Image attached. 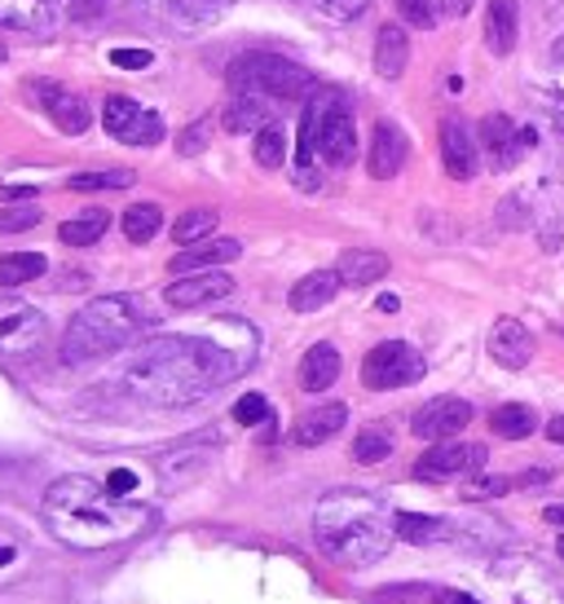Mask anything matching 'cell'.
<instances>
[{"label":"cell","mask_w":564,"mask_h":604,"mask_svg":"<svg viewBox=\"0 0 564 604\" xmlns=\"http://www.w3.org/2000/svg\"><path fill=\"white\" fill-rule=\"evenodd\" d=\"M229 85H234V93H251L260 102H296V98L314 93V76L301 63L282 58V54H242V58H234Z\"/></svg>","instance_id":"5"},{"label":"cell","mask_w":564,"mask_h":604,"mask_svg":"<svg viewBox=\"0 0 564 604\" xmlns=\"http://www.w3.org/2000/svg\"><path fill=\"white\" fill-rule=\"evenodd\" d=\"M467 424H472V402H463V398H432L428 406L415 411L410 433L419 441H454Z\"/></svg>","instance_id":"10"},{"label":"cell","mask_w":564,"mask_h":604,"mask_svg":"<svg viewBox=\"0 0 564 604\" xmlns=\"http://www.w3.org/2000/svg\"><path fill=\"white\" fill-rule=\"evenodd\" d=\"M555 551H560V556H564V538H560V543H555Z\"/></svg>","instance_id":"55"},{"label":"cell","mask_w":564,"mask_h":604,"mask_svg":"<svg viewBox=\"0 0 564 604\" xmlns=\"http://www.w3.org/2000/svg\"><path fill=\"white\" fill-rule=\"evenodd\" d=\"M481 142H485V150L494 155V168H511V164L520 159V146H533V133H529V128L516 133L507 115H485V120H481Z\"/></svg>","instance_id":"18"},{"label":"cell","mask_w":564,"mask_h":604,"mask_svg":"<svg viewBox=\"0 0 564 604\" xmlns=\"http://www.w3.org/2000/svg\"><path fill=\"white\" fill-rule=\"evenodd\" d=\"M397 538H406L415 547H428V543L450 538V525L437 521V516H424V512H397Z\"/></svg>","instance_id":"28"},{"label":"cell","mask_w":564,"mask_h":604,"mask_svg":"<svg viewBox=\"0 0 564 604\" xmlns=\"http://www.w3.org/2000/svg\"><path fill=\"white\" fill-rule=\"evenodd\" d=\"M163 137V120L155 115V111H142L133 124H128V133L120 137V142H128V146H155Z\"/></svg>","instance_id":"38"},{"label":"cell","mask_w":564,"mask_h":604,"mask_svg":"<svg viewBox=\"0 0 564 604\" xmlns=\"http://www.w3.org/2000/svg\"><path fill=\"white\" fill-rule=\"evenodd\" d=\"M314 538L336 564H375L397 538V516L366 490H331L314 512Z\"/></svg>","instance_id":"3"},{"label":"cell","mask_w":564,"mask_h":604,"mask_svg":"<svg viewBox=\"0 0 564 604\" xmlns=\"http://www.w3.org/2000/svg\"><path fill=\"white\" fill-rule=\"evenodd\" d=\"M445 5H450V10L463 19V14H472V5H476V0H445Z\"/></svg>","instance_id":"50"},{"label":"cell","mask_w":564,"mask_h":604,"mask_svg":"<svg viewBox=\"0 0 564 604\" xmlns=\"http://www.w3.org/2000/svg\"><path fill=\"white\" fill-rule=\"evenodd\" d=\"M520 36V19H516V0H489L485 10V45L494 58H507L516 49Z\"/></svg>","instance_id":"21"},{"label":"cell","mask_w":564,"mask_h":604,"mask_svg":"<svg viewBox=\"0 0 564 604\" xmlns=\"http://www.w3.org/2000/svg\"><path fill=\"white\" fill-rule=\"evenodd\" d=\"M441 164L454 181H467L476 172V142H472V133L459 115L441 120Z\"/></svg>","instance_id":"15"},{"label":"cell","mask_w":564,"mask_h":604,"mask_svg":"<svg viewBox=\"0 0 564 604\" xmlns=\"http://www.w3.org/2000/svg\"><path fill=\"white\" fill-rule=\"evenodd\" d=\"M0 63H5V49H0Z\"/></svg>","instance_id":"56"},{"label":"cell","mask_w":564,"mask_h":604,"mask_svg":"<svg viewBox=\"0 0 564 604\" xmlns=\"http://www.w3.org/2000/svg\"><path fill=\"white\" fill-rule=\"evenodd\" d=\"M393 455V433L388 428H362L358 433V441H353V459L358 463H380V459H388Z\"/></svg>","instance_id":"33"},{"label":"cell","mask_w":564,"mask_h":604,"mask_svg":"<svg viewBox=\"0 0 564 604\" xmlns=\"http://www.w3.org/2000/svg\"><path fill=\"white\" fill-rule=\"evenodd\" d=\"M137 115H142V107H137L133 98H106V107H102V124H106V133H115V137H124Z\"/></svg>","instance_id":"36"},{"label":"cell","mask_w":564,"mask_h":604,"mask_svg":"<svg viewBox=\"0 0 564 604\" xmlns=\"http://www.w3.org/2000/svg\"><path fill=\"white\" fill-rule=\"evenodd\" d=\"M106 490H111V494H120V499H128V494L137 490V477H133L128 468H115V472L106 477Z\"/></svg>","instance_id":"45"},{"label":"cell","mask_w":564,"mask_h":604,"mask_svg":"<svg viewBox=\"0 0 564 604\" xmlns=\"http://www.w3.org/2000/svg\"><path fill=\"white\" fill-rule=\"evenodd\" d=\"M172 14L185 19V23H212L216 14H225L234 0H168Z\"/></svg>","instance_id":"35"},{"label":"cell","mask_w":564,"mask_h":604,"mask_svg":"<svg viewBox=\"0 0 564 604\" xmlns=\"http://www.w3.org/2000/svg\"><path fill=\"white\" fill-rule=\"evenodd\" d=\"M234 291V278L229 273H221V269H203V273H181L168 291H163V300L172 310H199V305H212V300H225Z\"/></svg>","instance_id":"12"},{"label":"cell","mask_w":564,"mask_h":604,"mask_svg":"<svg viewBox=\"0 0 564 604\" xmlns=\"http://www.w3.org/2000/svg\"><path fill=\"white\" fill-rule=\"evenodd\" d=\"M318 111V155L327 168H349L358 155V124H353V107L340 89H318L314 98Z\"/></svg>","instance_id":"6"},{"label":"cell","mask_w":564,"mask_h":604,"mask_svg":"<svg viewBox=\"0 0 564 604\" xmlns=\"http://www.w3.org/2000/svg\"><path fill=\"white\" fill-rule=\"evenodd\" d=\"M489 358H494L498 367H507V371H520V367L533 358V336H529V327L516 323V318H498L494 332H489Z\"/></svg>","instance_id":"16"},{"label":"cell","mask_w":564,"mask_h":604,"mask_svg":"<svg viewBox=\"0 0 564 604\" xmlns=\"http://www.w3.org/2000/svg\"><path fill=\"white\" fill-rule=\"evenodd\" d=\"M336 380H340V354H336V345H314L301 358V389L305 393H327Z\"/></svg>","instance_id":"23"},{"label":"cell","mask_w":564,"mask_h":604,"mask_svg":"<svg viewBox=\"0 0 564 604\" xmlns=\"http://www.w3.org/2000/svg\"><path fill=\"white\" fill-rule=\"evenodd\" d=\"M485 468V446H467V441H437L428 455H419L415 463V477L419 481H454L463 472H481Z\"/></svg>","instance_id":"9"},{"label":"cell","mask_w":564,"mask_h":604,"mask_svg":"<svg viewBox=\"0 0 564 604\" xmlns=\"http://www.w3.org/2000/svg\"><path fill=\"white\" fill-rule=\"evenodd\" d=\"M63 23V0H0V27L49 36Z\"/></svg>","instance_id":"13"},{"label":"cell","mask_w":564,"mask_h":604,"mask_svg":"<svg viewBox=\"0 0 564 604\" xmlns=\"http://www.w3.org/2000/svg\"><path fill=\"white\" fill-rule=\"evenodd\" d=\"M256 362V327L221 318L203 336H155L124 367V389L146 406H190Z\"/></svg>","instance_id":"1"},{"label":"cell","mask_w":564,"mask_h":604,"mask_svg":"<svg viewBox=\"0 0 564 604\" xmlns=\"http://www.w3.org/2000/svg\"><path fill=\"white\" fill-rule=\"evenodd\" d=\"M336 273L345 287H371L388 273V256L384 251H371V247H349L340 260H336Z\"/></svg>","instance_id":"22"},{"label":"cell","mask_w":564,"mask_h":604,"mask_svg":"<svg viewBox=\"0 0 564 604\" xmlns=\"http://www.w3.org/2000/svg\"><path fill=\"white\" fill-rule=\"evenodd\" d=\"M345 424H349V406H345V402H327V406H318V411H305V415L296 420V428H292V446L314 450V446L331 441Z\"/></svg>","instance_id":"17"},{"label":"cell","mask_w":564,"mask_h":604,"mask_svg":"<svg viewBox=\"0 0 564 604\" xmlns=\"http://www.w3.org/2000/svg\"><path fill=\"white\" fill-rule=\"evenodd\" d=\"M542 521H546V525H560V529H564V503H551V507L542 512Z\"/></svg>","instance_id":"49"},{"label":"cell","mask_w":564,"mask_h":604,"mask_svg":"<svg viewBox=\"0 0 564 604\" xmlns=\"http://www.w3.org/2000/svg\"><path fill=\"white\" fill-rule=\"evenodd\" d=\"M489 428H494L498 437H507V441H524V437L538 433V415H533L529 406H520V402H507V406H498V411L489 415Z\"/></svg>","instance_id":"27"},{"label":"cell","mask_w":564,"mask_h":604,"mask_svg":"<svg viewBox=\"0 0 564 604\" xmlns=\"http://www.w3.org/2000/svg\"><path fill=\"white\" fill-rule=\"evenodd\" d=\"M146 327V310L128 295H98L71 318L67 336H63V362L80 367V362H98L124 345H133Z\"/></svg>","instance_id":"4"},{"label":"cell","mask_w":564,"mask_h":604,"mask_svg":"<svg viewBox=\"0 0 564 604\" xmlns=\"http://www.w3.org/2000/svg\"><path fill=\"white\" fill-rule=\"evenodd\" d=\"M251 155H256L260 168H282L287 164V133H282L278 124H264L251 142Z\"/></svg>","instance_id":"32"},{"label":"cell","mask_w":564,"mask_h":604,"mask_svg":"<svg viewBox=\"0 0 564 604\" xmlns=\"http://www.w3.org/2000/svg\"><path fill=\"white\" fill-rule=\"evenodd\" d=\"M397 10H402V19H406L410 27H419V32H432V27L441 23V0H397Z\"/></svg>","instance_id":"37"},{"label":"cell","mask_w":564,"mask_h":604,"mask_svg":"<svg viewBox=\"0 0 564 604\" xmlns=\"http://www.w3.org/2000/svg\"><path fill=\"white\" fill-rule=\"evenodd\" d=\"M27 194H36V190H32V186H10V190H5V199H27Z\"/></svg>","instance_id":"51"},{"label":"cell","mask_w":564,"mask_h":604,"mask_svg":"<svg viewBox=\"0 0 564 604\" xmlns=\"http://www.w3.org/2000/svg\"><path fill=\"white\" fill-rule=\"evenodd\" d=\"M318 5L331 14V19H358L366 10V0H318Z\"/></svg>","instance_id":"44"},{"label":"cell","mask_w":564,"mask_h":604,"mask_svg":"<svg viewBox=\"0 0 564 604\" xmlns=\"http://www.w3.org/2000/svg\"><path fill=\"white\" fill-rule=\"evenodd\" d=\"M67 5H71V14H76V19H93V14H102V10H106V0H67Z\"/></svg>","instance_id":"47"},{"label":"cell","mask_w":564,"mask_h":604,"mask_svg":"<svg viewBox=\"0 0 564 604\" xmlns=\"http://www.w3.org/2000/svg\"><path fill=\"white\" fill-rule=\"evenodd\" d=\"M406 58H410V41L397 23H384L380 36H375V71L380 80H397L406 71Z\"/></svg>","instance_id":"24"},{"label":"cell","mask_w":564,"mask_h":604,"mask_svg":"<svg viewBox=\"0 0 564 604\" xmlns=\"http://www.w3.org/2000/svg\"><path fill=\"white\" fill-rule=\"evenodd\" d=\"M380 310H384V314H397V295H380Z\"/></svg>","instance_id":"52"},{"label":"cell","mask_w":564,"mask_h":604,"mask_svg":"<svg viewBox=\"0 0 564 604\" xmlns=\"http://www.w3.org/2000/svg\"><path fill=\"white\" fill-rule=\"evenodd\" d=\"M229 133H260L269 120H264V102L251 98V93H234L225 102V120H221Z\"/></svg>","instance_id":"25"},{"label":"cell","mask_w":564,"mask_h":604,"mask_svg":"<svg viewBox=\"0 0 564 604\" xmlns=\"http://www.w3.org/2000/svg\"><path fill=\"white\" fill-rule=\"evenodd\" d=\"M67 186H71V190H80V194H89V190H128V186H133V172H128V168H106V172H76Z\"/></svg>","instance_id":"34"},{"label":"cell","mask_w":564,"mask_h":604,"mask_svg":"<svg viewBox=\"0 0 564 604\" xmlns=\"http://www.w3.org/2000/svg\"><path fill=\"white\" fill-rule=\"evenodd\" d=\"M111 63H115V67H124V71H146L155 58H150V49H115V54H111Z\"/></svg>","instance_id":"43"},{"label":"cell","mask_w":564,"mask_h":604,"mask_svg":"<svg viewBox=\"0 0 564 604\" xmlns=\"http://www.w3.org/2000/svg\"><path fill=\"white\" fill-rule=\"evenodd\" d=\"M5 560H14V547H10V543H0V564H5Z\"/></svg>","instance_id":"53"},{"label":"cell","mask_w":564,"mask_h":604,"mask_svg":"<svg viewBox=\"0 0 564 604\" xmlns=\"http://www.w3.org/2000/svg\"><path fill=\"white\" fill-rule=\"evenodd\" d=\"M450 604H476L472 595H450Z\"/></svg>","instance_id":"54"},{"label":"cell","mask_w":564,"mask_h":604,"mask_svg":"<svg viewBox=\"0 0 564 604\" xmlns=\"http://www.w3.org/2000/svg\"><path fill=\"white\" fill-rule=\"evenodd\" d=\"M424 371H428V362H424V354H419L415 345H406V340H384V345H375V349L366 354V362H362V384L375 389V393H388V389H406V384L424 380Z\"/></svg>","instance_id":"7"},{"label":"cell","mask_w":564,"mask_h":604,"mask_svg":"<svg viewBox=\"0 0 564 604\" xmlns=\"http://www.w3.org/2000/svg\"><path fill=\"white\" fill-rule=\"evenodd\" d=\"M45 340V318L23 300L0 295V358H27Z\"/></svg>","instance_id":"8"},{"label":"cell","mask_w":564,"mask_h":604,"mask_svg":"<svg viewBox=\"0 0 564 604\" xmlns=\"http://www.w3.org/2000/svg\"><path fill=\"white\" fill-rule=\"evenodd\" d=\"M234 420L247 424V428H251V424H269V402H264L260 393H247V398L234 402Z\"/></svg>","instance_id":"40"},{"label":"cell","mask_w":564,"mask_h":604,"mask_svg":"<svg viewBox=\"0 0 564 604\" xmlns=\"http://www.w3.org/2000/svg\"><path fill=\"white\" fill-rule=\"evenodd\" d=\"M32 225H41V208L36 203L0 208V234H19V230H32Z\"/></svg>","instance_id":"39"},{"label":"cell","mask_w":564,"mask_h":604,"mask_svg":"<svg viewBox=\"0 0 564 604\" xmlns=\"http://www.w3.org/2000/svg\"><path fill=\"white\" fill-rule=\"evenodd\" d=\"M406 150H410L406 133H402L393 120H380V124H375V133H371V155H366L371 177H375V181L397 177V172H402V164H406Z\"/></svg>","instance_id":"14"},{"label":"cell","mask_w":564,"mask_h":604,"mask_svg":"<svg viewBox=\"0 0 564 604\" xmlns=\"http://www.w3.org/2000/svg\"><path fill=\"white\" fill-rule=\"evenodd\" d=\"M212 230H216V208H190L185 216H177L172 238H177L181 247H194V243L212 238Z\"/></svg>","instance_id":"30"},{"label":"cell","mask_w":564,"mask_h":604,"mask_svg":"<svg viewBox=\"0 0 564 604\" xmlns=\"http://www.w3.org/2000/svg\"><path fill=\"white\" fill-rule=\"evenodd\" d=\"M159 225H163L159 203H133V208L124 212V234H128V243H150V238L159 234Z\"/></svg>","instance_id":"31"},{"label":"cell","mask_w":564,"mask_h":604,"mask_svg":"<svg viewBox=\"0 0 564 604\" xmlns=\"http://www.w3.org/2000/svg\"><path fill=\"white\" fill-rule=\"evenodd\" d=\"M45 269H49V260L41 251H10V256H0V287L36 282Z\"/></svg>","instance_id":"29"},{"label":"cell","mask_w":564,"mask_h":604,"mask_svg":"<svg viewBox=\"0 0 564 604\" xmlns=\"http://www.w3.org/2000/svg\"><path fill=\"white\" fill-rule=\"evenodd\" d=\"M340 287H345V282H340V273H336V269H318V273H305V278H301L296 287H292L287 305H292L296 314H318L323 305H331Z\"/></svg>","instance_id":"20"},{"label":"cell","mask_w":564,"mask_h":604,"mask_svg":"<svg viewBox=\"0 0 564 604\" xmlns=\"http://www.w3.org/2000/svg\"><path fill=\"white\" fill-rule=\"evenodd\" d=\"M32 98L45 107V115L63 128V133H71V137H80L89 124H93V111H89V102H84V93H71V89H63V85H54V80H36L32 85Z\"/></svg>","instance_id":"11"},{"label":"cell","mask_w":564,"mask_h":604,"mask_svg":"<svg viewBox=\"0 0 564 604\" xmlns=\"http://www.w3.org/2000/svg\"><path fill=\"white\" fill-rule=\"evenodd\" d=\"M207 133H212V120H194V124L177 137V150H181V155H199V150L207 146Z\"/></svg>","instance_id":"42"},{"label":"cell","mask_w":564,"mask_h":604,"mask_svg":"<svg viewBox=\"0 0 564 604\" xmlns=\"http://www.w3.org/2000/svg\"><path fill=\"white\" fill-rule=\"evenodd\" d=\"M41 521L58 543L80 547V551H102V547H115V543L146 534L155 516L142 503L111 494L93 477H63L45 490Z\"/></svg>","instance_id":"2"},{"label":"cell","mask_w":564,"mask_h":604,"mask_svg":"<svg viewBox=\"0 0 564 604\" xmlns=\"http://www.w3.org/2000/svg\"><path fill=\"white\" fill-rule=\"evenodd\" d=\"M551 80H555V89L564 93V36H560L555 49H551Z\"/></svg>","instance_id":"46"},{"label":"cell","mask_w":564,"mask_h":604,"mask_svg":"<svg viewBox=\"0 0 564 604\" xmlns=\"http://www.w3.org/2000/svg\"><path fill=\"white\" fill-rule=\"evenodd\" d=\"M106 230H111V212H106V208H84V212L71 216L58 234H63V243H71V247H89V243H98Z\"/></svg>","instance_id":"26"},{"label":"cell","mask_w":564,"mask_h":604,"mask_svg":"<svg viewBox=\"0 0 564 604\" xmlns=\"http://www.w3.org/2000/svg\"><path fill=\"white\" fill-rule=\"evenodd\" d=\"M238 256H242V243H238V238H203V243H194V247H185V251L172 256V273L221 269V265H229V260H238Z\"/></svg>","instance_id":"19"},{"label":"cell","mask_w":564,"mask_h":604,"mask_svg":"<svg viewBox=\"0 0 564 604\" xmlns=\"http://www.w3.org/2000/svg\"><path fill=\"white\" fill-rule=\"evenodd\" d=\"M546 441H555V446H564V415H555V420H546Z\"/></svg>","instance_id":"48"},{"label":"cell","mask_w":564,"mask_h":604,"mask_svg":"<svg viewBox=\"0 0 564 604\" xmlns=\"http://www.w3.org/2000/svg\"><path fill=\"white\" fill-rule=\"evenodd\" d=\"M511 485H516L511 477H472L463 494H467V499H498V494H507Z\"/></svg>","instance_id":"41"}]
</instances>
